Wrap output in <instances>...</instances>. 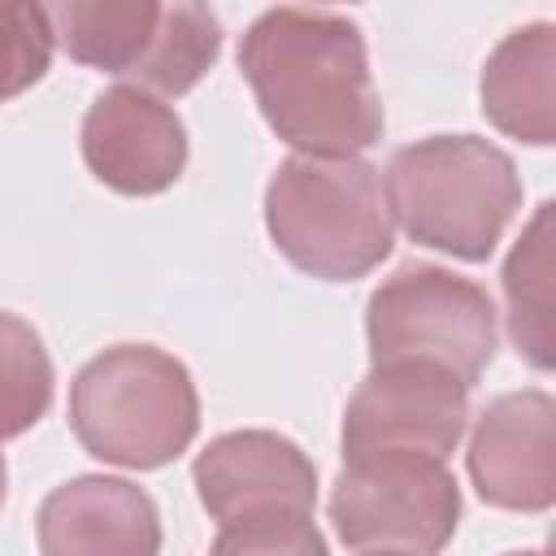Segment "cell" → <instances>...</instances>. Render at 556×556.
<instances>
[{
    "mask_svg": "<svg viewBox=\"0 0 556 556\" xmlns=\"http://www.w3.org/2000/svg\"><path fill=\"white\" fill-rule=\"evenodd\" d=\"M239 70L269 130L295 156H356L382 139L365 35L330 9H265L239 39Z\"/></svg>",
    "mask_w": 556,
    "mask_h": 556,
    "instance_id": "cell-1",
    "label": "cell"
},
{
    "mask_svg": "<svg viewBox=\"0 0 556 556\" xmlns=\"http://www.w3.org/2000/svg\"><path fill=\"white\" fill-rule=\"evenodd\" d=\"M400 230L456 261H486L521 208V178L504 148L478 135H430L404 143L382 178Z\"/></svg>",
    "mask_w": 556,
    "mask_h": 556,
    "instance_id": "cell-2",
    "label": "cell"
},
{
    "mask_svg": "<svg viewBox=\"0 0 556 556\" xmlns=\"http://www.w3.org/2000/svg\"><path fill=\"white\" fill-rule=\"evenodd\" d=\"M70 430L104 465L161 469L200 430V395L178 356L152 343H113L70 382Z\"/></svg>",
    "mask_w": 556,
    "mask_h": 556,
    "instance_id": "cell-3",
    "label": "cell"
},
{
    "mask_svg": "<svg viewBox=\"0 0 556 556\" xmlns=\"http://www.w3.org/2000/svg\"><path fill=\"white\" fill-rule=\"evenodd\" d=\"M265 230L321 282L365 278L395 248L382 178L361 156H287L265 187Z\"/></svg>",
    "mask_w": 556,
    "mask_h": 556,
    "instance_id": "cell-4",
    "label": "cell"
},
{
    "mask_svg": "<svg viewBox=\"0 0 556 556\" xmlns=\"http://www.w3.org/2000/svg\"><path fill=\"white\" fill-rule=\"evenodd\" d=\"M70 61L126 78L148 96H187L222 52V22L204 4L70 0L43 4Z\"/></svg>",
    "mask_w": 556,
    "mask_h": 556,
    "instance_id": "cell-5",
    "label": "cell"
},
{
    "mask_svg": "<svg viewBox=\"0 0 556 556\" xmlns=\"http://www.w3.org/2000/svg\"><path fill=\"white\" fill-rule=\"evenodd\" d=\"M365 339L374 365H434L460 387H473L495 356V304L473 278L408 261L374 287Z\"/></svg>",
    "mask_w": 556,
    "mask_h": 556,
    "instance_id": "cell-6",
    "label": "cell"
},
{
    "mask_svg": "<svg viewBox=\"0 0 556 556\" xmlns=\"http://www.w3.org/2000/svg\"><path fill=\"white\" fill-rule=\"evenodd\" d=\"M330 521L352 552L439 556L460 521V486L439 456L369 452L343 460L330 491Z\"/></svg>",
    "mask_w": 556,
    "mask_h": 556,
    "instance_id": "cell-7",
    "label": "cell"
},
{
    "mask_svg": "<svg viewBox=\"0 0 556 556\" xmlns=\"http://www.w3.org/2000/svg\"><path fill=\"white\" fill-rule=\"evenodd\" d=\"M469 421V387L434 365H374L343 408V460L369 452H456Z\"/></svg>",
    "mask_w": 556,
    "mask_h": 556,
    "instance_id": "cell-8",
    "label": "cell"
},
{
    "mask_svg": "<svg viewBox=\"0 0 556 556\" xmlns=\"http://www.w3.org/2000/svg\"><path fill=\"white\" fill-rule=\"evenodd\" d=\"M469 478L491 508L547 513L556 500V404L526 387L495 395L469 434Z\"/></svg>",
    "mask_w": 556,
    "mask_h": 556,
    "instance_id": "cell-9",
    "label": "cell"
},
{
    "mask_svg": "<svg viewBox=\"0 0 556 556\" xmlns=\"http://www.w3.org/2000/svg\"><path fill=\"white\" fill-rule=\"evenodd\" d=\"M83 161L117 195H161L187 169L182 117L139 87H109L83 117Z\"/></svg>",
    "mask_w": 556,
    "mask_h": 556,
    "instance_id": "cell-10",
    "label": "cell"
},
{
    "mask_svg": "<svg viewBox=\"0 0 556 556\" xmlns=\"http://www.w3.org/2000/svg\"><path fill=\"white\" fill-rule=\"evenodd\" d=\"M195 495L213 521H239L256 513H313L317 469L278 430H230L208 439L191 465Z\"/></svg>",
    "mask_w": 556,
    "mask_h": 556,
    "instance_id": "cell-11",
    "label": "cell"
},
{
    "mask_svg": "<svg viewBox=\"0 0 556 556\" xmlns=\"http://www.w3.org/2000/svg\"><path fill=\"white\" fill-rule=\"evenodd\" d=\"M43 556H156L161 517L143 486L83 473L48 491L35 517Z\"/></svg>",
    "mask_w": 556,
    "mask_h": 556,
    "instance_id": "cell-12",
    "label": "cell"
},
{
    "mask_svg": "<svg viewBox=\"0 0 556 556\" xmlns=\"http://www.w3.org/2000/svg\"><path fill=\"white\" fill-rule=\"evenodd\" d=\"M482 113L508 139L530 148L556 143V26L530 22L508 30L478 78Z\"/></svg>",
    "mask_w": 556,
    "mask_h": 556,
    "instance_id": "cell-13",
    "label": "cell"
},
{
    "mask_svg": "<svg viewBox=\"0 0 556 556\" xmlns=\"http://www.w3.org/2000/svg\"><path fill=\"white\" fill-rule=\"evenodd\" d=\"M552 217H556V204L543 200L534 208V217L526 222L521 239L513 243L504 274H500L513 348L543 374L556 361V348H552V243H556Z\"/></svg>",
    "mask_w": 556,
    "mask_h": 556,
    "instance_id": "cell-14",
    "label": "cell"
},
{
    "mask_svg": "<svg viewBox=\"0 0 556 556\" xmlns=\"http://www.w3.org/2000/svg\"><path fill=\"white\" fill-rule=\"evenodd\" d=\"M52 356L30 321L0 313V443L26 434L52 404Z\"/></svg>",
    "mask_w": 556,
    "mask_h": 556,
    "instance_id": "cell-15",
    "label": "cell"
},
{
    "mask_svg": "<svg viewBox=\"0 0 556 556\" xmlns=\"http://www.w3.org/2000/svg\"><path fill=\"white\" fill-rule=\"evenodd\" d=\"M208 556H326V539L313 513H256L226 521L208 547Z\"/></svg>",
    "mask_w": 556,
    "mask_h": 556,
    "instance_id": "cell-16",
    "label": "cell"
},
{
    "mask_svg": "<svg viewBox=\"0 0 556 556\" xmlns=\"http://www.w3.org/2000/svg\"><path fill=\"white\" fill-rule=\"evenodd\" d=\"M52 43L43 4H0V104L48 74Z\"/></svg>",
    "mask_w": 556,
    "mask_h": 556,
    "instance_id": "cell-17",
    "label": "cell"
},
{
    "mask_svg": "<svg viewBox=\"0 0 556 556\" xmlns=\"http://www.w3.org/2000/svg\"><path fill=\"white\" fill-rule=\"evenodd\" d=\"M508 556H547V552H539V547H530V552H508Z\"/></svg>",
    "mask_w": 556,
    "mask_h": 556,
    "instance_id": "cell-18",
    "label": "cell"
},
{
    "mask_svg": "<svg viewBox=\"0 0 556 556\" xmlns=\"http://www.w3.org/2000/svg\"><path fill=\"white\" fill-rule=\"evenodd\" d=\"M0 504H4V460H0Z\"/></svg>",
    "mask_w": 556,
    "mask_h": 556,
    "instance_id": "cell-19",
    "label": "cell"
},
{
    "mask_svg": "<svg viewBox=\"0 0 556 556\" xmlns=\"http://www.w3.org/2000/svg\"><path fill=\"white\" fill-rule=\"evenodd\" d=\"M361 556H391V552H361Z\"/></svg>",
    "mask_w": 556,
    "mask_h": 556,
    "instance_id": "cell-20",
    "label": "cell"
}]
</instances>
